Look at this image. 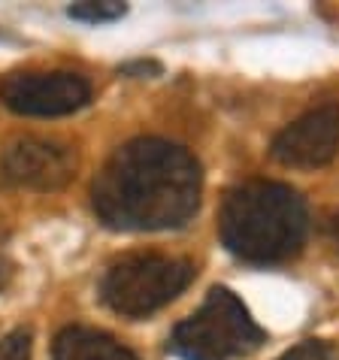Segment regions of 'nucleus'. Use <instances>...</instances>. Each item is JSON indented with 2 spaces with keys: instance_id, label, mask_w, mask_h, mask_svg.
I'll use <instances>...</instances> for the list:
<instances>
[{
  "instance_id": "f257e3e1",
  "label": "nucleus",
  "mask_w": 339,
  "mask_h": 360,
  "mask_svg": "<svg viewBox=\"0 0 339 360\" xmlns=\"http://www.w3.org/2000/svg\"><path fill=\"white\" fill-rule=\"evenodd\" d=\"M200 164L167 139L139 136L103 164L91 185L97 218L113 230L182 227L200 206Z\"/></svg>"
},
{
  "instance_id": "f03ea898",
  "label": "nucleus",
  "mask_w": 339,
  "mask_h": 360,
  "mask_svg": "<svg viewBox=\"0 0 339 360\" xmlns=\"http://www.w3.org/2000/svg\"><path fill=\"white\" fill-rule=\"evenodd\" d=\"M306 203L282 182L248 179L227 191L218 230L227 252L245 264H282L306 243Z\"/></svg>"
},
{
  "instance_id": "7ed1b4c3",
  "label": "nucleus",
  "mask_w": 339,
  "mask_h": 360,
  "mask_svg": "<svg viewBox=\"0 0 339 360\" xmlns=\"http://www.w3.org/2000/svg\"><path fill=\"white\" fill-rule=\"evenodd\" d=\"M267 333L227 288H212L203 306L170 336L179 360H243L264 345Z\"/></svg>"
},
{
  "instance_id": "20e7f679",
  "label": "nucleus",
  "mask_w": 339,
  "mask_h": 360,
  "mask_svg": "<svg viewBox=\"0 0 339 360\" xmlns=\"http://www.w3.org/2000/svg\"><path fill=\"white\" fill-rule=\"evenodd\" d=\"M194 266L182 257L136 252L118 257L101 278V297L124 318H146L191 285Z\"/></svg>"
},
{
  "instance_id": "39448f33",
  "label": "nucleus",
  "mask_w": 339,
  "mask_h": 360,
  "mask_svg": "<svg viewBox=\"0 0 339 360\" xmlns=\"http://www.w3.org/2000/svg\"><path fill=\"white\" fill-rule=\"evenodd\" d=\"M0 100L18 115L55 118L82 109L91 100V85L79 73H13L0 82Z\"/></svg>"
},
{
  "instance_id": "423d86ee",
  "label": "nucleus",
  "mask_w": 339,
  "mask_h": 360,
  "mask_svg": "<svg viewBox=\"0 0 339 360\" xmlns=\"http://www.w3.org/2000/svg\"><path fill=\"white\" fill-rule=\"evenodd\" d=\"M76 173V155L64 143L22 136L0 152V185L27 191H58Z\"/></svg>"
},
{
  "instance_id": "0eeeda50",
  "label": "nucleus",
  "mask_w": 339,
  "mask_h": 360,
  "mask_svg": "<svg viewBox=\"0 0 339 360\" xmlns=\"http://www.w3.org/2000/svg\"><path fill=\"white\" fill-rule=\"evenodd\" d=\"M339 152V106L324 103L291 122L273 139V158L282 167L315 169L331 164Z\"/></svg>"
},
{
  "instance_id": "6e6552de",
  "label": "nucleus",
  "mask_w": 339,
  "mask_h": 360,
  "mask_svg": "<svg viewBox=\"0 0 339 360\" xmlns=\"http://www.w3.org/2000/svg\"><path fill=\"white\" fill-rule=\"evenodd\" d=\"M55 360H139L131 348H124L103 330L94 327H64L55 336Z\"/></svg>"
},
{
  "instance_id": "1a4fd4ad",
  "label": "nucleus",
  "mask_w": 339,
  "mask_h": 360,
  "mask_svg": "<svg viewBox=\"0 0 339 360\" xmlns=\"http://www.w3.org/2000/svg\"><path fill=\"white\" fill-rule=\"evenodd\" d=\"M124 13H127V6L113 4V0H106V4H73L67 9L70 18L85 22V25H109V22H118Z\"/></svg>"
},
{
  "instance_id": "9d476101",
  "label": "nucleus",
  "mask_w": 339,
  "mask_h": 360,
  "mask_svg": "<svg viewBox=\"0 0 339 360\" xmlns=\"http://www.w3.org/2000/svg\"><path fill=\"white\" fill-rule=\"evenodd\" d=\"M31 330L18 327L0 339V360H31Z\"/></svg>"
},
{
  "instance_id": "9b49d317",
  "label": "nucleus",
  "mask_w": 339,
  "mask_h": 360,
  "mask_svg": "<svg viewBox=\"0 0 339 360\" xmlns=\"http://www.w3.org/2000/svg\"><path fill=\"white\" fill-rule=\"evenodd\" d=\"M279 360H331V348L318 339H306L297 348H291L288 354H282Z\"/></svg>"
},
{
  "instance_id": "f8f14e48",
  "label": "nucleus",
  "mask_w": 339,
  "mask_h": 360,
  "mask_svg": "<svg viewBox=\"0 0 339 360\" xmlns=\"http://www.w3.org/2000/svg\"><path fill=\"white\" fill-rule=\"evenodd\" d=\"M13 278H15V264H13V257L6 255V248L0 245V291H6V288L13 285Z\"/></svg>"
},
{
  "instance_id": "ddd939ff",
  "label": "nucleus",
  "mask_w": 339,
  "mask_h": 360,
  "mask_svg": "<svg viewBox=\"0 0 339 360\" xmlns=\"http://www.w3.org/2000/svg\"><path fill=\"white\" fill-rule=\"evenodd\" d=\"M122 73H127V76H134V73H161V67L158 64H152V61H136V64H124L122 67Z\"/></svg>"
},
{
  "instance_id": "4468645a",
  "label": "nucleus",
  "mask_w": 339,
  "mask_h": 360,
  "mask_svg": "<svg viewBox=\"0 0 339 360\" xmlns=\"http://www.w3.org/2000/svg\"><path fill=\"white\" fill-rule=\"evenodd\" d=\"M324 233L331 236V243L339 248V212H331L324 218Z\"/></svg>"
},
{
  "instance_id": "2eb2a0df",
  "label": "nucleus",
  "mask_w": 339,
  "mask_h": 360,
  "mask_svg": "<svg viewBox=\"0 0 339 360\" xmlns=\"http://www.w3.org/2000/svg\"><path fill=\"white\" fill-rule=\"evenodd\" d=\"M0 37H4V34H0Z\"/></svg>"
}]
</instances>
